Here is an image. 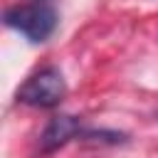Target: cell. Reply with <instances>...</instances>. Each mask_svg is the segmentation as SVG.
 <instances>
[{
	"label": "cell",
	"instance_id": "obj_2",
	"mask_svg": "<svg viewBox=\"0 0 158 158\" xmlns=\"http://www.w3.org/2000/svg\"><path fill=\"white\" fill-rule=\"evenodd\" d=\"M2 22L37 44V42H47L57 30V12L52 5H44V2L12 5L2 12Z\"/></svg>",
	"mask_w": 158,
	"mask_h": 158
},
{
	"label": "cell",
	"instance_id": "obj_3",
	"mask_svg": "<svg viewBox=\"0 0 158 158\" xmlns=\"http://www.w3.org/2000/svg\"><path fill=\"white\" fill-rule=\"evenodd\" d=\"M84 133V126H81V118L74 116V114H57L47 121V126L42 128L40 133V153L49 156L59 148H64L69 141L79 138Z\"/></svg>",
	"mask_w": 158,
	"mask_h": 158
},
{
	"label": "cell",
	"instance_id": "obj_5",
	"mask_svg": "<svg viewBox=\"0 0 158 158\" xmlns=\"http://www.w3.org/2000/svg\"><path fill=\"white\" fill-rule=\"evenodd\" d=\"M35 2H44V5H49V0H35Z\"/></svg>",
	"mask_w": 158,
	"mask_h": 158
},
{
	"label": "cell",
	"instance_id": "obj_4",
	"mask_svg": "<svg viewBox=\"0 0 158 158\" xmlns=\"http://www.w3.org/2000/svg\"><path fill=\"white\" fill-rule=\"evenodd\" d=\"M79 141L84 143H94V146H118V143H126L128 136L121 133V131H109V128H84V133L79 136Z\"/></svg>",
	"mask_w": 158,
	"mask_h": 158
},
{
	"label": "cell",
	"instance_id": "obj_1",
	"mask_svg": "<svg viewBox=\"0 0 158 158\" xmlns=\"http://www.w3.org/2000/svg\"><path fill=\"white\" fill-rule=\"evenodd\" d=\"M64 96H67V81L59 67L54 64H47L32 72L15 94L20 104L32 106V109H54L64 101Z\"/></svg>",
	"mask_w": 158,
	"mask_h": 158
}]
</instances>
